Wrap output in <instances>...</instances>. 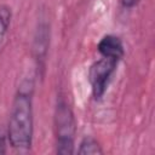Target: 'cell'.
<instances>
[{"instance_id": "5", "label": "cell", "mask_w": 155, "mask_h": 155, "mask_svg": "<svg viewBox=\"0 0 155 155\" xmlns=\"http://www.w3.org/2000/svg\"><path fill=\"white\" fill-rule=\"evenodd\" d=\"M97 50H98L101 57L111 58L117 62H121L122 58L125 57L124 42L117 35H114V34L104 35L99 40V42L97 45Z\"/></svg>"}, {"instance_id": "9", "label": "cell", "mask_w": 155, "mask_h": 155, "mask_svg": "<svg viewBox=\"0 0 155 155\" xmlns=\"http://www.w3.org/2000/svg\"><path fill=\"white\" fill-rule=\"evenodd\" d=\"M6 147H7V136L4 132H0V154L6 153Z\"/></svg>"}, {"instance_id": "6", "label": "cell", "mask_w": 155, "mask_h": 155, "mask_svg": "<svg viewBox=\"0 0 155 155\" xmlns=\"http://www.w3.org/2000/svg\"><path fill=\"white\" fill-rule=\"evenodd\" d=\"M76 153L79 155H91V154H103V149L102 145L99 144V142L91 137V136H86L84 137L80 143H79V148L76 150Z\"/></svg>"}, {"instance_id": "3", "label": "cell", "mask_w": 155, "mask_h": 155, "mask_svg": "<svg viewBox=\"0 0 155 155\" xmlns=\"http://www.w3.org/2000/svg\"><path fill=\"white\" fill-rule=\"evenodd\" d=\"M119 63L120 62L115 59L101 57L90 65L88 81L92 91V97L94 101H101L107 93Z\"/></svg>"}, {"instance_id": "7", "label": "cell", "mask_w": 155, "mask_h": 155, "mask_svg": "<svg viewBox=\"0 0 155 155\" xmlns=\"http://www.w3.org/2000/svg\"><path fill=\"white\" fill-rule=\"evenodd\" d=\"M11 19H12V12L11 8L6 5H1L0 6V47L7 35L10 24H11Z\"/></svg>"}, {"instance_id": "8", "label": "cell", "mask_w": 155, "mask_h": 155, "mask_svg": "<svg viewBox=\"0 0 155 155\" xmlns=\"http://www.w3.org/2000/svg\"><path fill=\"white\" fill-rule=\"evenodd\" d=\"M140 1H142V0H121V6H122L124 8L131 10V8L136 7V6H138Z\"/></svg>"}, {"instance_id": "1", "label": "cell", "mask_w": 155, "mask_h": 155, "mask_svg": "<svg viewBox=\"0 0 155 155\" xmlns=\"http://www.w3.org/2000/svg\"><path fill=\"white\" fill-rule=\"evenodd\" d=\"M34 80L24 79L13 97L7 124V142L13 149L28 150L34 138Z\"/></svg>"}, {"instance_id": "2", "label": "cell", "mask_w": 155, "mask_h": 155, "mask_svg": "<svg viewBox=\"0 0 155 155\" xmlns=\"http://www.w3.org/2000/svg\"><path fill=\"white\" fill-rule=\"evenodd\" d=\"M53 127L56 153L59 155H73L75 153L76 120L70 104L62 96H59L54 107Z\"/></svg>"}, {"instance_id": "4", "label": "cell", "mask_w": 155, "mask_h": 155, "mask_svg": "<svg viewBox=\"0 0 155 155\" xmlns=\"http://www.w3.org/2000/svg\"><path fill=\"white\" fill-rule=\"evenodd\" d=\"M50 46V25L46 21H40L35 29L33 41V54L38 70H45L47 52Z\"/></svg>"}]
</instances>
